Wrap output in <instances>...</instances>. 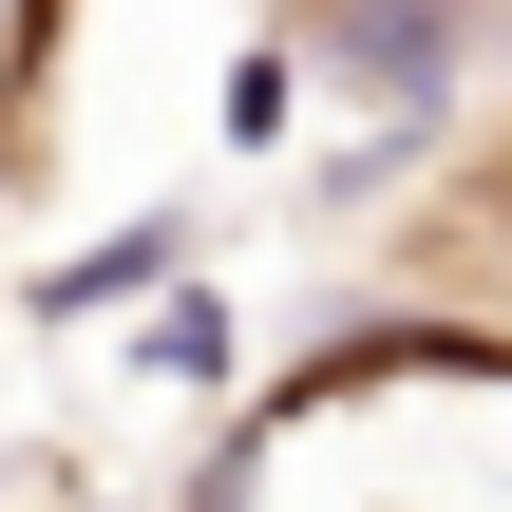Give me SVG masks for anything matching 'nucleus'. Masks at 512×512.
<instances>
[{"mask_svg": "<svg viewBox=\"0 0 512 512\" xmlns=\"http://www.w3.org/2000/svg\"><path fill=\"white\" fill-rule=\"evenodd\" d=\"M399 266H418V323H512V133H475L456 171H437V209L399 228Z\"/></svg>", "mask_w": 512, "mask_h": 512, "instance_id": "1", "label": "nucleus"}, {"mask_svg": "<svg viewBox=\"0 0 512 512\" xmlns=\"http://www.w3.org/2000/svg\"><path fill=\"white\" fill-rule=\"evenodd\" d=\"M57 57H76V0H0V171H38V114H57Z\"/></svg>", "mask_w": 512, "mask_h": 512, "instance_id": "2", "label": "nucleus"}]
</instances>
